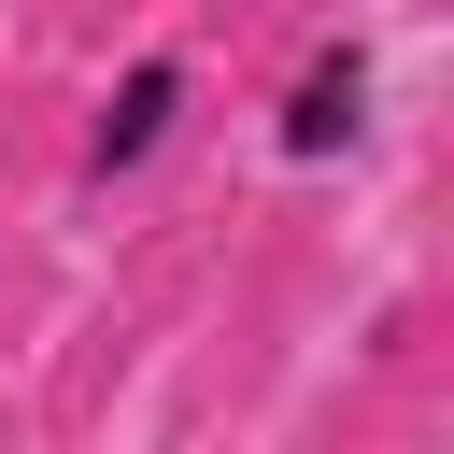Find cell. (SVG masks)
<instances>
[{
  "label": "cell",
  "instance_id": "6da1fadb",
  "mask_svg": "<svg viewBox=\"0 0 454 454\" xmlns=\"http://www.w3.org/2000/svg\"><path fill=\"white\" fill-rule=\"evenodd\" d=\"M184 128H199V57H184V43H142V57L99 85V114H85L71 184H142V170H156Z\"/></svg>",
  "mask_w": 454,
  "mask_h": 454
},
{
  "label": "cell",
  "instance_id": "7a4b0ae2",
  "mask_svg": "<svg viewBox=\"0 0 454 454\" xmlns=\"http://www.w3.org/2000/svg\"><path fill=\"white\" fill-rule=\"evenodd\" d=\"M369 99H383V57H369V43H312V57L284 71V99H270V156H284V170H340V156L369 142Z\"/></svg>",
  "mask_w": 454,
  "mask_h": 454
}]
</instances>
